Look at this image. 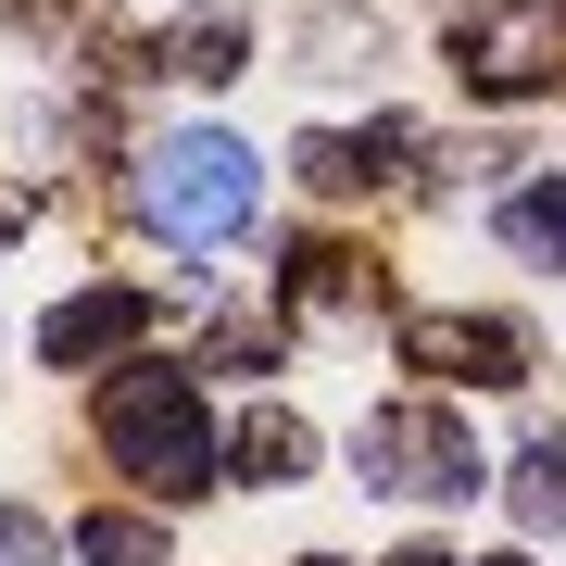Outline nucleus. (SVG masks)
<instances>
[{
    "mask_svg": "<svg viewBox=\"0 0 566 566\" xmlns=\"http://www.w3.org/2000/svg\"><path fill=\"white\" fill-rule=\"evenodd\" d=\"M139 202H151V227H164L177 252H214V240H240V227H252L264 164H252L240 139H214V126H189V139H164V151H151Z\"/></svg>",
    "mask_w": 566,
    "mask_h": 566,
    "instance_id": "obj_1",
    "label": "nucleus"
},
{
    "mask_svg": "<svg viewBox=\"0 0 566 566\" xmlns=\"http://www.w3.org/2000/svg\"><path fill=\"white\" fill-rule=\"evenodd\" d=\"M102 441L126 479H151V491H189L214 465V428H202V390L177 378V365H126V378L102 390Z\"/></svg>",
    "mask_w": 566,
    "mask_h": 566,
    "instance_id": "obj_2",
    "label": "nucleus"
},
{
    "mask_svg": "<svg viewBox=\"0 0 566 566\" xmlns=\"http://www.w3.org/2000/svg\"><path fill=\"white\" fill-rule=\"evenodd\" d=\"M453 63L479 102H528V88H566V0H491V13L453 25Z\"/></svg>",
    "mask_w": 566,
    "mask_h": 566,
    "instance_id": "obj_3",
    "label": "nucleus"
},
{
    "mask_svg": "<svg viewBox=\"0 0 566 566\" xmlns=\"http://www.w3.org/2000/svg\"><path fill=\"white\" fill-rule=\"evenodd\" d=\"M365 491H403V504H453V491H479V441L441 416V403H390L365 416Z\"/></svg>",
    "mask_w": 566,
    "mask_h": 566,
    "instance_id": "obj_4",
    "label": "nucleus"
},
{
    "mask_svg": "<svg viewBox=\"0 0 566 566\" xmlns=\"http://www.w3.org/2000/svg\"><path fill=\"white\" fill-rule=\"evenodd\" d=\"M403 353L428 365V378H479V390L528 378V340H516L504 315H416V327H403Z\"/></svg>",
    "mask_w": 566,
    "mask_h": 566,
    "instance_id": "obj_5",
    "label": "nucleus"
},
{
    "mask_svg": "<svg viewBox=\"0 0 566 566\" xmlns=\"http://www.w3.org/2000/svg\"><path fill=\"white\" fill-rule=\"evenodd\" d=\"M139 327H151V303H139V290H88V303H63L39 340H51V365H102V353H126V340H139Z\"/></svg>",
    "mask_w": 566,
    "mask_h": 566,
    "instance_id": "obj_6",
    "label": "nucleus"
},
{
    "mask_svg": "<svg viewBox=\"0 0 566 566\" xmlns=\"http://www.w3.org/2000/svg\"><path fill=\"white\" fill-rule=\"evenodd\" d=\"M303 453H315V428H303V416H252V428H240V479H252V491L303 479Z\"/></svg>",
    "mask_w": 566,
    "mask_h": 566,
    "instance_id": "obj_7",
    "label": "nucleus"
},
{
    "mask_svg": "<svg viewBox=\"0 0 566 566\" xmlns=\"http://www.w3.org/2000/svg\"><path fill=\"white\" fill-rule=\"evenodd\" d=\"M504 240H516L528 264H554V277H566V189H516V202H504Z\"/></svg>",
    "mask_w": 566,
    "mask_h": 566,
    "instance_id": "obj_8",
    "label": "nucleus"
},
{
    "mask_svg": "<svg viewBox=\"0 0 566 566\" xmlns=\"http://www.w3.org/2000/svg\"><path fill=\"white\" fill-rule=\"evenodd\" d=\"M516 516L528 528H566V441H528L516 453Z\"/></svg>",
    "mask_w": 566,
    "mask_h": 566,
    "instance_id": "obj_9",
    "label": "nucleus"
},
{
    "mask_svg": "<svg viewBox=\"0 0 566 566\" xmlns=\"http://www.w3.org/2000/svg\"><path fill=\"white\" fill-rule=\"evenodd\" d=\"M76 542H88V566H164V528L151 516H88Z\"/></svg>",
    "mask_w": 566,
    "mask_h": 566,
    "instance_id": "obj_10",
    "label": "nucleus"
},
{
    "mask_svg": "<svg viewBox=\"0 0 566 566\" xmlns=\"http://www.w3.org/2000/svg\"><path fill=\"white\" fill-rule=\"evenodd\" d=\"M177 63H189V76H240V13H189L177 25Z\"/></svg>",
    "mask_w": 566,
    "mask_h": 566,
    "instance_id": "obj_11",
    "label": "nucleus"
},
{
    "mask_svg": "<svg viewBox=\"0 0 566 566\" xmlns=\"http://www.w3.org/2000/svg\"><path fill=\"white\" fill-rule=\"evenodd\" d=\"M0 566H51V528L13 516V504H0Z\"/></svg>",
    "mask_w": 566,
    "mask_h": 566,
    "instance_id": "obj_12",
    "label": "nucleus"
},
{
    "mask_svg": "<svg viewBox=\"0 0 566 566\" xmlns=\"http://www.w3.org/2000/svg\"><path fill=\"white\" fill-rule=\"evenodd\" d=\"M390 566H453V554H428V542H416V554H390Z\"/></svg>",
    "mask_w": 566,
    "mask_h": 566,
    "instance_id": "obj_13",
    "label": "nucleus"
},
{
    "mask_svg": "<svg viewBox=\"0 0 566 566\" xmlns=\"http://www.w3.org/2000/svg\"><path fill=\"white\" fill-rule=\"evenodd\" d=\"M504 566H516V554H504Z\"/></svg>",
    "mask_w": 566,
    "mask_h": 566,
    "instance_id": "obj_14",
    "label": "nucleus"
},
{
    "mask_svg": "<svg viewBox=\"0 0 566 566\" xmlns=\"http://www.w3.org/2000/svg\"><path fill=\"white\" fill-rule=\"evenodd\" d=\"M315 566H327V554H315Z\"/></svg>",
    "mask_w": 566,
    "mask_h": 566,
    "instance_id": "obj_15",
    "label": "nucleus"
}]
</instances>
